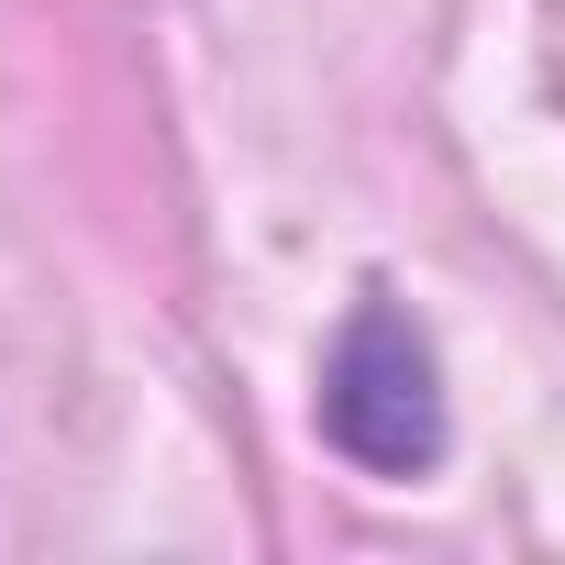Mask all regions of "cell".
<instances>
[{
	"label": "cell",
	"instance_id": "1",
	"mask_svg": "<svg viewBox=\"0 0 565 565\" xmlns=\"http://www.w3.org/2000/svg\"><path fill=\"white\" fill-rule=\"evenodd\" d=\"M322 433L366 477H422L444 455V366H433V333L388 289H366L322 355Z\"/></svg>",
	"mask_w": 565,
	"mask_h": 565
}]
</instances>
